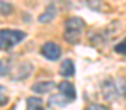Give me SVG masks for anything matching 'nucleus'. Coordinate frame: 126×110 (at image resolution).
Masks as SVG:
<instances>
[{"mask_svg":"<svg viewBox=\"0 0 126 110\" xmlns=\"http://www.w3.org/2000/svg\"><path fill=\"white\" fill-rule=\"evenodd\" d=\"M10 72V62L0 59V76H6Z\"/></svg>","mask_w":126,"mask_h":110,"instance_id":"obj_11","label":"nucleus"},{"mask_svg":"<svg viewBox=\"0 0 126 110\" xmlns=\"http://www.w3.org/2000/svg\"><path fill=\"white\" fill-rule=\"evenodd\" d=\"M114 50H116V53H119V54H126V38L123 41H120L119 44L114 46Z\"/></svg>","mask_w":126,"mask_h":110,"instance_id":"obj_14","label":"nucleus"},{"mask_svg":"<svg viewBox=\"0 0 126 110\" xmlns=\"http://www.w3.org/2000/svg\"><path fill=\"white\" fill-rule=\"evenodd\" d=\"M101 94L104 97L106 101H114L119 95V90H117V85L114 84L113 79H107L103 82L101 85Z\"/></svg>","mask_w":126,"mask_h":110,"instance_id":"obj_4","label":"nucleus"},{"mask_svg":"<svg viewBox=\"0 0 126 110\" xmlns=\"http://www.w3.org/2000/svg\"><path fill=\"white\" fill-rule=\"evenodd\" d=\"M9 110H13V107H12V109H9Z\"/></svg>","mask_w":126,"mask_h":110,"instance_id":"obj_18","label":"nucleus"},{"mask_svg":"<svg viewBox=\"0 0 126 110\" xmlns=\"http://www.w3.org/2000/svg\"><path fill=\"white\" fill-rule=\"evenodd\" d=\"M85 110H109L106 106H101V104H91V106H88Z\"/></svg>","mask_w":126,"mask_h":110,"instance_id":"obj_15","label":"nucleus"},{"mask_svg":"<svg viewBox=\"0 0 126 110\" xmlns=\"http://www.w3.org/2000/svg\"><path fill=\"white\" fill-rule=\"evenodd\" d=\"M60 75L64 76V78H70L75 75V65L70 59H64L60 66Z\"/></svg>","mask_w":126,"mask_h":110,"instance_id":"obj_9","label":"nucleus"},{"mask_svg":"<svg viewBox=\"0 0 126 110\" xmlns=\"http://www.w3.org/2000/svg\"><path fill=\"white\" fill-rule=\"evenodd\" d=\"M6 103H7V97L0 95V104H6Z\"/></svg>","mask_w":126,"mask_h":110,"instance_id":"obj_16","label":"nucleus"},{"mask_svg":"<svg viewBox=\"0 0 126 110\" xmlns=\"http://www.w3.org/2000/svg\"><path fill=\"white\" fill-rule=\"evenodd\" d=\"M117 90H119V94H122L126 98V79L125 78H119L117 79Z\"/></svg>","mask_w":126,"mask_h":110,"instance_id":"obj_13","label":"nucleus"},{"mask_svg":"<svg viewBox=\"0 0 126 110\" xmlns=\"http://www.w3.org/2000/svg\"><path fill=\"white\" fill-rule=\"evenodd\" d=\"M41 54L47 59V60H57L59 57H60V54H62V50H60V47L56 44V43H53V41H47V43H44L43 46H41Z\"/></svg>","mask_w":126,"mask_h":110,"instance_id":"obj_3","label":"nucleus"},{"mask_svg":"<svg viewBox=\"0 0 126 110\" xmlns=\"http://www.w3.org/2000/svg\"><path fill=\"white\" fill-rule=\"evenodd\" d=\"M12 10H13V6H12L10 3H7V1H0V13H1V15H9V13H12Z\"/></svg>","mask_w":126,"mask_h":110,"instance_id":"obj_12","label":"nucleus"},{"mask_svg":"<svg viewBox=\"0 0 126 110\" xmlns=\"http://www.w3.org/2000/svg\"><path fill=\"white\" fill-rule=\"evenodd\" d=\"M25 37L27 34L19 30H0V50H10L24 41Z\"/></svg>","mask_w":126,"mask_h":110,"instance_id":"obj_2","label":"nucleus"},{"mask_svg":"<svg viewBox=\"0 0 126 110\" xmlns=\"http://www.w3.org/2000/svg\"><path fill=\"white\" fill-rule=\"evenodd\" d=\"M57 88H59V91H60L62 95H64L66 98H69L70 101H75V98H76V90H75L73 84H70L67 81H63V82H60L57 85Z\"/></svg>","mask_w":126,"mask_h":110,"instance_id":"obj_6","label":"nucleus"},{"mask_svg":"<svg viewBox=\"0 0 126 110\" xmlns=\"http://www.w3.org/2000/svg\"><path fill=\"white\" fill-rule=\"evenodd\" d=\"M48 106L50 107H64V106H67L69 103H72L69 98H66L64 95L62 94H54V95H50L48 97Z\"/></svg>","mask_w":126,"mask_h":110,"instance_id":"obj_8","label":"nucleus"},{"mask_svg":"<svg viewBox=\"0 0 126 110\" xmlns=\"http://www.w3.org/2000/svg\"><path fill=\"white\" fill-rule=\"evenodd\" d=\"M27 110H44L43 100L38 97H30L27 100Z\"/></svg>","mask_w":126,"mask_h":110,"instance_id":"obj_10","label":"nucleus"},{"mask_svg":"<svg viewBox=\"0 0 126 110\" xmlns=\"http://www.w3.org/2000/svg\"><path fill=\"white\" fill-rule=\"evenodd\" d=\"M56 15H57V7H56L54 3H50V4H47L44 12L38 16V21L41 24H48V22H51L56 18Z\"/></svg>","mask_w":126,"mask_h":110,"instance_id":"obj_5","label":"nucleus"},{"mask_svg":"<svg viewBox=\"0 0 126 110\" xmlns=\"http://www.w3.org/2000/svg\"><path fill=\"white\" fill-rule=\"evenodd\" d=\"M0 91H3V87H1V85H0Z\"/></svg>","mask_w":126,"mask_h":110,"instance_id":"obj_17","label":"nucleus"},{"mask_svg":"<svg viewBox=\"0 0 126 110\" xmlns=\"http://www.w3.org/2000/svg\"><path fill=\"white\" fill-rule=\"evenodd\" d=\"M57 85L53 81H41V82H35L32 85V91L37 94H46L48 91H51L53 88H56Z\"/></svg>","mask_w":126,"mask_h":110,"instance_id":"obj_7","label":"nucleus"},{"mask_svg":"<svg viewBox=\"0 0 126 110\" xmlns=\"http://www.w3.org/2000/svg\"><path fill=\"white\" fill-rule=\"evenodd\" d=\"M85 28V22L82 18L79 16H70L64 21V31H63V37L69 44H75L79 41L81 34Z\"/></svg>","mask_w":126,"mask_h":110,"instance_id":"obj_1","label":"nucleus"}]
</instances>
